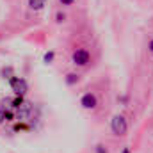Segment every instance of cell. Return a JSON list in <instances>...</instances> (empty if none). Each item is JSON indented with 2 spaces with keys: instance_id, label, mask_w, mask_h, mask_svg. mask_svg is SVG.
<instances>
[{
  "instance_id": "cell-1",
  "label": "cell",
  "mask_w": 153,
  "mask_h": 153,
  "mask_svg": "<svg viewBox=\"0 0 153 153\" xmlns=\"http://www.w3.org/2000/svg\"><path fill=\"white\" fill-rule=\"evenodd\" d=\"M111 130H112V134L116 135H125L126 134V130H128V123H126V119H125V116H114L112 119H111Z\"/></svg>"
},
{
  "instance_id": "cell-2",
  "label": "cell",
  "mask_w": 153,
  "mask_h": 153,
  "mask_svg": "<svg viewBox=\"0 0 153 153\" xmlns=\"http://www.w3.org/2000/svg\"><path fill=\"white\" fill-rule=\"evenodd\" d=\"M9 82H11V89H13L14 94H18V96H23V94L27 93V89H29L27 80L22 78V76H11Z\"/></svg>"
},
{
  "instance_id": "cell-3",
  "label": "cell",
  "mask_w": 153,
  "mask_h": 153,
  "mask_svg": "<svg viewBox=\"0 0 153 153\" xmlns=\"http://www.w3.org/2000/svg\"><path fill=\"white\" fill-rule=\"evenodd\" d=\"M71 61L76 66H87L89 61H91V55H89V52L85 48H76L73 52V55H71Z\"/></svg>"
},
{
  "instance_id": "cell-4",
  "label": "cell",
  "mask_w": 153,
  "mask_h": 153,
  "mask_svg": "<svg viewBox=\"0 0 153 153\" xmlns=\"http://www.w3.org/2000/svg\"><path fill=\"white\" fill-rule=\"evenodd\" d=\"M80 105H82L85 111H93V109H96L98 100H96V96H94L93 93H85V94L80 98Z\"/></svg>"
},
{
  "instance_id": "cell-5",
  "label": "cell",
  "mask_w": 153,
  "mask_h": 153,
  "mask_svg": "<svg viewBox=\"0 0 153 153\" xmlns=\"http://www.w3.org/2000/svg\"><path fill=\"white\" fill-rule=\"evenodd\" d=\"M18 109V119H25L27 116L30 114V103H27V102H22V105L20 107H16Z\"/></svg>"
},
{
  "instance_id": "cell-6",
  "label": "cell",
  "mask_w": 153,
  "mask_h": 153,
  "mask_svg": "<svg viewBox=\"0 0 153 153\" xmlns=\"http://www.w3.org/2000/svg\"><path fill=\"white\" fill-rule=\"evenodd\" d=\"M27 4H29V7H30L32 11H41V9L45 7L46 0H27Z\"/></svg>"
},
{
  "instance_id": "cell-7",
  "label": "cell",
  "mask_w": 153,
  "mask_h": 153,
  "mask_svg": "<svg viewBox=\"0 0 153 153\" xmlns=\"http://www.w3.org/2000/svg\"><path fill=\"white\" fill-rule=\"evenodd\" d=\"M78 80H80V75H76V73H68L66 75V84L68 85H75V84H78Z\"/></svg>"
},
{
  "instance_id": "cell-8",
  "label": "cell",
  "mask_w": 153,
  "mask_h": 153,
  "mask_svg": "<svg viewBox=\"0 0 153 153\" xmlns=\"http://www.w3.org/2000/svg\"><path fill=\"white\" fill-rule=\"evenodd\" d=\"M53 57H55V53H53V52H46V53H45V57H43V61H45L46 64H52Z\"/></svg>"
},
{
  "instance_id": "cell-9",
  "label": "cell",
  "mask_w": 153,
  "mask_h": 153,
  "mask_svg": "<svg viewBox=\"0 0 153 153\" xmlns=\"http://www.w3.org/2000/svg\"><path fill=\"white\" fill-rule=\"evenodd\" d=\"M94 153H109V150H107L105 144H96L94 146Z\"/></svg>"
},
{
  "instance_id": "cell-10",
  "label": "cell",
  "mask_w": 153,
  "mask_h": 153,
  "mask_svg": "<svg viewBox=\"0 0 153 153\" xmlns=\"http://www.w3.org/2000/svg\"><path fill=\"white\" fill-rule=\"evenodd\" d=\"M2 76L4 78H11L13 76V68H2Z\"/></svg>"
},
{
  "instance_id": "cell-11",
  "label": "cell",
  "mask_w": 153,
  "mask_h": 153,
  "mask_svg": "<svg viewBox=\"0 0 153 153\" xmlns=\"http://www.w3.org/2000/svg\"><path fill=\"white\" fill-rule=\"evenodd\" d=\"M64 20H66V14H64V13H61V11L55 13V22H57V23H62Z\"/></svg>"
},
{
  "instance_id": "cell-12",
  "label": "cell",
  "mask_w": 153,
  "mask_h": 153,
  "mask_svg": "<svg viewBox=\"0 0 153 153\" xmlns=\"http://www.w3.org/2000/svg\"><path fill=\"white\" fill-rule=\"evenodd\" d=\"M59 4H61V5H73L75 0H59Z\"/></svg>"
},
{
  "instance_id": "cell-13",
  "label": "cell",
  "mask_w": 153,
  "mask_h": 153,
  "mask_svg": "<svg viewBox=\"0 0 153 153\" xmlns=\"http://www.w3.org/2000/svg\"><path fill=\"white\" fill-rule=\"evenodd\" d=\"M4 121H5V111L0 109V123H4Z\"/></svg>"
},
{
  "instance_id": "cell-14",
  "label": "cell",
  "mask_w": 153,
  "mask_h": 153,
  "mask_svg": "<svg viewBox=\"0 0 153 153\" xmlns=\"http://www.w3.org/2000/svg\"><path fill=\"white\" fill-rule=\"evenodd\" d=\"M148 50H150V52L153 53V39L150 41V43H148Z\"/></svg>"
},
{
  "instance_id": "cell-15",
  "label": "cell",
  "mask_w": 153,
  "mask_h": 153,
  "mask_svg": "<svg viewBox=\"0 0 153 153\" xmlns=\"http://www.w3.org/2000/svg\"><path fill=\"white\" fill-rule=\"evenodd\" d=\"M121 153H130V148H123V152Z\"/></svg>"
}]
</instances>
